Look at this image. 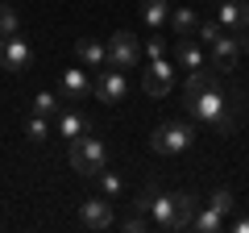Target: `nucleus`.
<instances>
[{
  "label": "nucleus",
  "instance_id": "nucleus-28",
  "mask_svg": "<svg viewBox=\"0 0 249 233\" xmlns=\"http://www.w3.org/2000/svg\"><path fill=\"white\" fill-rule=\"evenodd\" d=\"M232 233H249V216H237L232 221Z\"/></svg>",
  "mask_w": 249,
  "mask_h": 233
},
{
  "label": "nucleus",
  "instance_id": "nucleus-30",
  "mask_svg": "<svg viewBox=\"0 0 249 233\" xmlns=\"http://www.w3.org/2000/svg\"><path fill=\"white\" fill-rule=\"evenodd\" d=\"M212 4H220V0H212Z\"/></svg>",
  "mask_w": 249,
  "mask_h": 233
},
{
  "label": "nucleus",
  "instance_id": "nucleus-19",
  "mask_svg": "<svg viewBox=\"0 0 249 233\" xmlns=\"http://www.w3.org/2000/svg\"><path fill=\"white\" fill-rule=\"evenodd\" d=\"M191 229H199V233H220V229H224V216L216 213L212 204H208L204 213H196V221H191Z\"/></svg>",
  "mask_w": 249,
  "mask_h": 233
},
{
  "label": "nucleus",
  "instance_id": "nucleus-1",
  "mask_svg": "<svg viewBox=\"0 0 249 233\" xmlns=\"http://www.w3.org/2000/svg\"><path fill=\"white\" fill-rule=\"evenodd\" d=\"M187 113L196 116V121H204L208 129H216V134L229 137L232 129L241 125V113H245V104H241L237 96H229L224 88H212V92H199V96L187 100Z\"/></svg>",
  "mask_w": 249,
  "mask_h": 233
},
{
  "label": "nucleus",
  "instance_id": "nucleus-15",
  "mask_svg": "<svg viewBox=\"0 0 249 233\" xmlns=\"http://www.w3.org/2000/svg\"><path fill=\"white\" fill-rule=\"evenodd\" d=\"M170 29H175V38H196L199 34V13L187 9V4H175L170 9Z\"/></svg>",
  "mask_w": 249,
  "mask_h": 233
},
{
  "label": "nucleus",
  "instance_id": "nucleus-5",
  "mask_svg": "<svg viewBox=\"0 0 249 233\" xmlns=\"http://www.w3.org/2000/svg\"><path fill=\"white\" fill-rule=\"evenodd\" d=\"M29 63H34V46H29L21 34L0 38V71L21 75V71H29Z\"/></svg>",
  "mask_w": 249,
  "mask_h": 233
},
{
  "label": "nucleus",
  "instance_id": "nucleus-23",
  "mask_svg": "<svg viewBox=\"0 0 249 233\" xmlns=\"http://www.w3.org/2000/svg\"><path fill=\"white\" fill-rule=\"evenodd\" d=\"M46 134H50L46 116H42V113H34V116H29V125H25V137H29V142H46Z\"/></svg>",
  "mask_w": 249,
  "mask_h": 233
},
{
  "label": "nucleus",
  "instance_id": "nucleus-13",
  "mask_svg": "<svg viewBox=\"0 0 249 233\" xmlns=\"http://www.w3.org/2000/svg\"><path fill=\"white\" fill-rule=\"evenodd\" d=\"M83 96H91V79L88 71H62V104H79Z\"/></svg>",
  "mask_w": 249,
  "mask_h": 233
},
{
  "label": "nucleus",
  "instance_id": "nucleus-16",
  "mask_svg": "<svg viewBox=\"0 0 249 233\" xmlns=\"http://www.w3.org/2000/svg\"><path fill=\"white\" fill-rule=\"evenodd\" d=\"M175 63L183 67V71H196V67H204V50H199L196 38H175Z\"/></svg>",
  "mask_w": 249,
  "mask_h": 233
},
{
  "label": "nucleus",
  "instance_id": "nucleus-24",
  "mask_svg": "<svg viewBox=\"0 0 249 233\" xmlns=\"http://www.w3.org/2000/svg\"><path fill=\"white\" fill-rule=\"evenodd\" d=\"M224 34H229V29L220 25V17H212V21H199V34H196V38H204V42L212 46L216 38H224Z\"/></svg>",
  "mask_w": 249,
  "mask_h": 233
},
{
  "label": "nucleus",
  "instance_id": "nucleus-7",
  "mask_svg": "<svg viewBox=\"0 0 249 233\" xmlns=\"http://www.w3.org/2000/svg\"><path fill=\"white\" fill-rule=\"evenodd\" d=\"M91 96H96L100 104H121V100L129 96V79H124V71H121V67L100 71L96 83H91Z\"/></svg>",
  "mask_w": 249,
  "mask_h": 233
},
{
  "label": "nucleus",
  "instance_id": "nucleus-20",
  "mask_svg": "<svg viewBox=\"0 0 249 233\" xmlns=\"http://www.w3.org/2000/svg\"><path fill=\"white\" fill-rule=\"evenodd\" d=\"M208 204H212L220 216H232V213H237V196H232L229 188H216L212 196H208Z\"/></svg>",
  "mask_w": 249,
  "mask_h": 233
},
{
  "label": "nucleus",
  "instance_id": "nucleus-9",
  "mask_svg": "<svg viewBox=\"0 0 249 233\" xmlns=\"http://www.w3.org/2000/svg\"><path fill=\"white\" fill-rule=\"evenodd\" d=\"M220 25L229 29V34H237V38H245L249 34V0H220Z\"/></svg>",
  "mask_w": 249,
  "mask_h": 233
},
{
  "label": "nucleus",
  "instance_id": "nucleus-4",
  "mask_svg": "<svg viewBox=\"0 0 249 233\" xmlns=\"http://www.w3.org/2000/svg\"><path fill=\"white\" fill-rule=\"evenodd\" d=\"M142 63V42H137L129 29H116L108 38V67H121V71H133Z\"/></svg>",
  "mask_w": 249,
  "mask_h": 233
},
{
  "label": "nucleus",
  "instance_id": "nucleus-8",
  "mask_svg": "<svg viewBox=\"0 0 249 233\" xmlns=\"http://www.w3.org/2000/svg\"><path fill=\"white\" fill-rule=\"evenodd\" d=\"M112 200L108 196H96V200H83L79 204V225L83 229H91V233H100V229H112Z\"/></svg>",
  "mask_w": 249,
  "mask_h": 233
},
{
  "label": "nucleus",
  "instance_id": "nucleus-12",
  "mask_svg": "<svg viewBox=\"0 0 249 233\" xmlns=\"http://www.w3.org/2000/svg\"><path fill=\"white\" fill-rule=\"evenodd\" d=\"M145 213H150V221H154L158 233H178V225H175V196H162V192H158Z\"/></svg>",
  "mask_w": 249,
  "mask_h": 233
},
{
  "label": "nucleus",
  "instance_id": "nucleus-22",
  "mask_svg": "<svg viewBox=\"0 0 249 233\" xmlns=\"http://www.w3.org/2000/svg\"><path fill=\"white\" fill-rule=\"evenodd\" d=\"M13 34H21V17H17V9L0 4V38H13Z\"/></svg>",
  "mask_w": 249,
  "mask_h": 233
},
{
  "label": "nucleus",
  "instance_id": "nucleus-10",
  "mask_svg": "<svg viewBox=\"0 0 249 233\" xmlns=\"http://www.w3.org/2000/svg\"><path fill=\"white\" fill-rule=\"evenodd\" d=\"M208 54H212V67L216 71H232L237 67V58H241V38L237 34H224V38H216L212 46H208Z\"/></svg>",
  "mask_w": 249,
  "mask_h": 233
},
{
  "label": "nucleus",
  "instance_id": "nucleus-26",
  "mask_svg": "<svg viewBox=\"0 0 249 233\" xmlns=\"http://www.w3.org/2000/svg\"><path fill=\"white\" fill-rule=\"evenodd\" d=\"M34 113L54 116V113H58V96H54V92H37V100H34Z\"/></svg>",
  "mask_w": 249,
  "mask_h": 233
},
{
  "label": "nucleus",
  "instance_id": "nucleus-3",
  "mask_svg": "<svg viewBox=\"0 0 249 233\" xmlns=\"http://www.w3.org/2000/svg\"><path fill=\"white\" fill-rule=\"evenodd\" d=\"M196 146V129L187 121H162L158 129L150 134V150L162 154V158H175V154H187Z\"/></svg>",
  "mask_w": 249,
  "mask_h": 233
},
{
  "label": "nucleus",
  "instance_id": "nucleus-21",
  "mask_svg": "<svg viewBox=\"0 0 249 233\" xmlns=\"http://www.w3.org/2000/svg\"><path fill=\"white\" fill-rule=\"evenodd\" d=\"M58 134L62 137H79V134H88V121H83L79 113H62L58 116Z\"/></svg>",
  "mask_w": 249,
  "mask_h": 233
},
{
  "label": "nucleus",
  "instance_id": "nucleus-25",
  "mask_svg": "<svg viewBox=\"0 0 249 233\" xmlns=\"http://www.w3.org/2000/svg\"><path fill=\"white\" fill-rule=\"evenodd\" d=\"M100 192H104L108 200H116L124 192V183H121V175H112V171H104V175H100Z\"/></svg>",
  "mask_w": 249,
  "mask_h": 233
},
{
  "label": "nucleus",
  "instance_id": "nucleus-18",
  "mask_svg": "<svg viewBox=\"0 0 249 233\" xmlns=\"http://www.w3.org/2000/svg\"><path fill=\"white\" fill-rule=\"evenodd\" d=\"M196 213H199V200L191 196V192H175V225L178 229H191Z\"/></svg>",
  "mask_w": 249,
  "mask_h": 233
},
{
  "label": "nucleus",
  "instance_id": "nucleus-17",
  "mask_svg": "<svg viewBox=\"0 0 249 233\" xmlns=\"http://www.w3.org/2000/svg\"><path fill=\"white\" fill-rule=\"evenodd\" d=\"M75 54H79L88 67H104L108 63V42H100V38H79V42H75Z\"/></svg>",
  "mask_w": 249,
  "mask_h": 233
},
{
  "label": "nucleus",
  "instance_id": "nucleus-11",
  "mask_svg": "<svg viewBox=\"0 0 249 233\" xmlns=\"http://www.w3.org/2000/svg\"><path fill=\"white\" fill-rule=\"evenodd\" d=\"M212 88H224V75L216 67H196V71H187V83H183V96H199V92H212Z\"/></svg>",
  "mask_w": 249,
  "mask_h": 233
},
{
  "label": "nucleus",
  "instance_id": "nucleus-27",
  "mask_svg": "<svg viewBox=\"0 0 249 233\" xmlns=\"http://www.w3.org/2000/svg\"><path fill=\"white\" fill-rule=\"evenodd\" d=\"M166 50H170V42H166V38H158V34L145 42V54H150V58H166Z\"/></svg>",
  "mask_w": 249,
  "mask_h": 233
},
{
  "label": "nucleus",
  "instance_id": "nucleus-14",
  "mask_svg": "<svg viewBox=\"0 0 249 233\" xmlns=\"http://www.w3.org/2000/svg\"><path fill=\"white\" fill-rule=\"evenodd\" d=\"M170 9H175L170 0H142V21H145V29H154V34L166 29V25H170Z\"/></svg>",
  "mask_w": 249,
  "mask_h": 233
},
{
  "label": "nucleus",
  "instance_id": "nucleus-6",
  "mask_svg": "<svg viewBox=\"0 0 249 233\" xmlns=\"http://www.w3.org/2000/svg\"><path fill=\"white\" fill-rule=\"evenodd\" d=\"M175 88V63L170 58H150V67L142 71V92L145 96H166Z\"/></svg>",
  "mask_w": 249,
  "mask_h": 233
},
{
  "label": "nucleus",
  "instance_id": "nucleus-29",
  "mask_svg": "<svg viewBox=\"0 0 249 233\" xmlns=\"http://www.w3.org/2000/svg\"><path fill=\"white\" fill-rule=\"evenodd\" d=\"M245 50H249V34H245Z\"/></svg>",
  "mask_w": 249,
  "mask_h": 233
},
{
  "label": "nucleus",
  "instance_id": "nucleus-2",
  "mask_svg": "<svg viewBox=\"0 0 249 233\" xmlns=\"http://www.w3.org/2000/svg\"><path fill=\"white\" fill-rule=\"evenodd\" d=\"M67 158H71V167L79 171L83 179H100V175H104V167H108V150H104V142H100V137H91V134L71 137V150H67Z\"/></svg>",
  "mask_w": 249,
  "mask_h": 233
}]
</instances>
